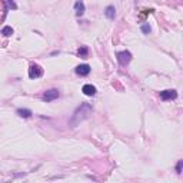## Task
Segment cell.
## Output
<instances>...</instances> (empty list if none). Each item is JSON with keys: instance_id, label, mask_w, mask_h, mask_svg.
Masks as SVG:
<instances>
[{"instance_id": "6da1fadb", "label": "cell", "mask_w": 183, "mask_h": 183, "mask_svg": "<svg viewBox=\"0 0 183 183\" xmlns=\"http://www.w3.org/2000/svg\"><path fill=\"white\" fill-rule=\"evenodd\" d=\"M90 113H92V108H90L89 105H86V103L82 105V106L75 112V116H73V120H72V126H75L76 123L82 122L83 119H86Z\"/></svg>"}, {"instance_id": "7a4b0ae2", "label": "cell", "mask_w": 183, "mask_h": 183, "mask_svg": "<svg viewBox=\"0 0 183 183\" xmlns=\"http://www.w3.org/2000/svg\"><path fill=\"white\" fill-rule=\"evenodd\" d=\"M42 75H43V69H42L39 65L30 66V69H29V76H30V79H37V77H40Z\"/></svg>"}, {"instance_id": "3957f363", "label": "cell", "mask_w": 183, "mask_h": 183, "mask_svg": "<svg viewBox=\"0 0 183 183\" xmlns=\"http://www.w3.org/2000/svg\"><path fill=\"white\" fill-rule=\"evenodd\" d=\"M117 60L120 65H127L130 60H132V54L129 53V52H120V53H117Z\"/></svg>"}, {"instance_id": "277c9868", "label": "cell", "mask_w": 183, "mask_h": 183, "mask_svg": "<svg viewBox=\"0 0 183 183\" xmlns=\"http://www.w3.org/2000/svg\"><path fill=\"white\" fill-rule=\"evenodd\" d=\"M57 97H59V92H57L56 89H52V90L46 92L43 95V100L44 102H52V100L57 99Z\"/></svg>"}, {"instance_id": "5b68a950", "label": "cell", "mask_w": 183, "mask_h": 183, "mask_svg": "<svg viewBox=\"0 0 183 183\" xmlns=\"http://www.w3.org/2000/svg\"><path fill=\"white\" fill-rule=\"evenodd\" d=\"M177 96L176 90H164V92H160V97L163 100H170V99H174Z\"/></svg>"}, {"instance_id": "8992f818", "label": "cell", "mask_w": 183, "mask_h": 183, "mask_svg": "<svg viewBox=\"0 0 183 183\" xmlns=\"http://www.w3.org/2000/svg\"><path fill=\"white\" fill-rule=\"evenodd\" d=\"M76 73L80 76H86L90 73V66L89 65H80L76 67Z\"/></svg>"}, {"instance_id": "52a82bcc", "label": "cell", "mask_w": 183, "mask_h": 183, "mask_svg": "<svg viewBox=\"0 0 183 183\" xmlns=\"http://www.w3.org/2000/svg\"><path fill=\"white\" fill-rule=\"evenodd\" d=\"M82 92H83L86 96H93V95H96V87L92 86V85H85L83 89H82Z\"/></svg>"}, {"instance_id": "ba28073f", "label": "cell", "mask_w": 183, "mask_h": 183, "mask_svg": "<svg viewBox=\"0 0 183 183\" xmlns=\"http://www.w3.org/2000/svg\"><path fill=\"white\" fill-rule=\"evenodd\" d=\"M75 10H76V14H77V16H82V14L85 13V4H83L82 1H76Z\"/></svg>"}, {"instance_id": "9c48e42d", "label": "cell", "mask_w": 183, "mask_h": 183, "mask_svg": "<svg viewBox=\"0 0 183 183\" xmlns=\"http://www.w3.org/2000/svg\"><path fill=\"white\" fill-rule=\"evenodd\" d=\"M17 115L22 116V117H30V116H32V112H30L29 109H19V110H17Z\"/></svg>"}, {"instance_id": "30bf717a", "label": "cell", "mask_w": 183, "mask_h": 183, "mask_svg": "<svg viewBox=\"0 0 183 183\" xmlns=\"http://www.w3.org/2000/svg\"><path fill=\"white\" fill-rule=\"evenodd\" d=\"M115 14H116L115 7H113V6H109L108 9H106V16H108L109 19H113V17H115Z\"/></svg>"}, {"instance_id": "8fae6325", "label": "cell", "mask_w": 183, "mask_h": 183, "mask_svg": "<svg viewBox=\"0 0 183 183\" xmlns=\"http://www.w3.org/2000/svg\"><path fill=\"white\" fill-rule=\"evenodd\" d=\"M1 34H4V36H11V34H13V29H11L10 26H6V27H3Z\"/></svg>"}, {"instance_id": "7c38bea8", "label": "cell", "mask_w": 183, "mask_h": 183, "mask_svg": "<svg viewBox=\"0 0 183 183\" xmlns=\"http://www.w3.org/2000/svg\"><path fill=\"white\" fill-rule=\"evenodd\" d=\"M77 54L80 56V57H86L87 56V47H82V49H79V52H77Z\"/></svg>"}, {"instance_id": "4fadbf2b", "label": "cell", "mask_w": 183, "mask_h": 183, "mask_svg": "<svg viewBox=\"0 0 183 183\" xmlns=\"http://www.w3.org/2000/svg\"><path fill=\"white\" fill-rule=\"evenodd\" d=\"M142 32H143V33H149V32H150V26H149V24H143Z\"/></svg>"}, {"instance_id": "5bb4252c", "label": "cell", "mask_w": 183, "mask_h": 183, "mask_svg": "<svg viewBox=\"0 0 183 183\" xmlns=\"http://www.w3.org/2000/svg\"><path fill=\"white\" fill-rule=\"evenodd\" d=\"M180 169H182V162H179V164H177V172L180 173Z\"/></svg>"}]
</instances>
